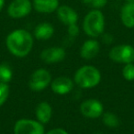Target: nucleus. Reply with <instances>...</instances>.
<instances>
[{
	"mask_svg": "<svg viewBox=\"0 0 134 134\" xmlns=\"http://www.w3.org/2000/svg\"><path fill=\"white\" fill-rule=\"evenodd\" d=\"M52 82L51 74L47 70L41 68L34 72L29 81V86L35 92L41 91L49 86Z\"/></svg>",
	"mask_w": 134,
	"mask_h": 134,
	"instance_id": "obj_6",
	"label": "nucleus"
},
{
	"mask_svg": "<svg viewBox=\"0 0 134 134\" xmlns=\"http://www.w3.org/2000/svg\"><path fill=\"white\" fill-rule=\"evenodd\" d=\"M9 95V86L7 83L0 82V107L6 102Z\"/></svg>",
	"mask_w": 134,
	"mask_h": 134,
	"instance_id": "obj_20",
	"label": "nucleus"
},
{
	"mask_svg": "<svg viewBox=\"0 0 134 134\" xmlns=\"http://www.w3.org/2000/svg\"><path fill=\"white\" fill-rule=\"evenodd\" d=\"M128 3H132V4H134V0H128Z\"/></svg>",
	"mask_w": 134,
	"mask_h": 134,
	"instance_id": "obj_26",
	"label": "nucleus"
},
{
	"mask_svg": "<svg viewBox=\"0 0 134 134\" xmlns=\"http://www.w3.org/2000/svg\"><path fill=\"white\" fill-rule=\"evenodd\" d=\"M65 58V51L61 47H51L43 50L41 53V59L45 63H56Z\"/></svg>",
	"mask_w": 134,
	"mask_h": 134,
	"instance_id": "obj_9",
	"label": "nucleus"
},
{
	"mask_svg": "<svg viewBox=\"0 0 134 134\" xmlns=\"http://www.w3.org/2000/svg\"><path fill=\"white\" fill-rule=\"evenodd\" d=\"M68 34L71 37H76L79 34V28L76 24H73L68 26Z\"/></svg>",
	"mask_w": 134,
	"mask_h": 134,
	"instance_id": "obj_22",
	"label": "nucleus"
},
{
	"mask_svg": "<svg viewBox=\"0 0 134 134\" xmlns=\"http://www.w3.org/2000/svg\"><path fill=\"white\" fill-rule=\"evenodd\" d=\"M31 11V3L30 0H14L8 8V13L13 19L26 17Z\"/></svg>",
	"mask_w": 134,
	"mask_h": 134,
	"instance_id": "obj_7",
	"label": "nucleus"
},
{
	"mask_svg": "<svg viewBox=\"0 0 134 134\" xmlns=\"http://www.w3.org/2000/svg\"><path fill=\"white\" fill-rule=\"evenodd\" d=\"M102 39H103V42L107 43V44L111 43L112 41H113V38H112V36L109 35V34H104Z\"/></svg>",
	"mask_w": 134,
	"mask_h": 134,
	"instance_id": "obj_24",
	"label": "nucleus"
},
{
	"mask_svg": "<svg viewBox=\"0 0 134 134\" xmlns=\"http://www.w3.org/2000/svg\"><path fill=\"white\" fill-rule=\"evenodd\" d=\"M99 43L95 40H88L85 41L80 50V55L86 60L95 58L99 52Z\"/></svg>",
	"mask_w": 134,
	"mask_h": 134,
	"instance_id": "obj_12",
	"label": "nucleus"
},
{
	"mask_svg": "<svg viewBox=\"0 0 134 134\" xmlns=\"http://www.w3.org/2000/svg\"><path fill=\"white\" fill-rule=\"evenodd\" d=\"M46 134H68V132L65 130L61 128H56L53 129V130H51L50 131H48Z\"/></svg>",
	"mask_w": 134,
	"mask_h": 134,
	"instance_id": "obj_23",
	"label": "nucleus"
},
{
	"mask_svg": "<svg viewBox=\"0 0 134 134\" xmlns=\"http://www.w3.org/2000/svg\"><path fill=\"white\" fill-rule=\"evenodd\" d=\"M52 91L58 95H65L72 91L74 82L66 76H60L55 78L51 84Z\"/></svg>",
	"mask_w": 134,
	"mask_h": 134,
	"instance_id": "obj_10",
	"label": "nucleus"
},
{
	"mask_svg": "<svg viewBox=\"0 0 134 134\" xmlns=\"http://www.w3.org/2000/svg\"><path fill=\"white\" fill-rule=\"evenodd\" d=\"M109 58L115 63H131L134 61V48L128 44L115 46L110 50Z\"/></svg>",
	"mask_w": 134,
	"mask_h": 134,
	"instance_id": "obj_4",
	"label": "nucleus"
},
{
	"mask_svg": "<svg viewBox=\"0 0 134 134\" xmlns=\"http://www.w3.org/2000/svg\"><path fill=\"white\" fill-rule=\"evenodd\" d=\"M12 78V70L7 63L0 64V82L8 84Z\"/></svg>",
	"mask_w": 134,
	"mask_h": 134,
	"instance_id": "obj_18",
	"label": "nucleus"
},
{
	"mask_svg": "<svg viewBox=\"0 0 134 134\" xmlns=\"http://www.w3.org/2000/svg\"><path fill=\"white\" fill-rule=\"evenodd\" d=\"M121 21L127 28H134V4L128 3L121 9Z\"/></svg>",
	"mask_w": 134,
	"mask_h": 134,
	"instance_id": "obj_15",
	"label": "nucleus"
},
{
	"mask_svg": "<svg viewBox=\"0 0 134 134\" xmlns=\"http://www.w3.org/2000/svg\"><path fill=\"white\" fill-rule=\"evenodd\" d=\"M101 75L98 70L92 65L79 68L75 75V82L82 88H92L99 84Z\"/></svg>",
	"mask_w": 134,
	"mask_h": 134,
	"instance_id": "obj_2",
	"label": "nucleus"
},
{
	"mask_svg": "<svg viewBox=\"0 0 134 134\" xmlns=\"http://www.w3.org/2000/svg\"><path fill=\"white\" fill-rule=\"evenodd\" d=\"M54 29L50 23H41L34 30V35L38 40L46 41L53 35Z\"/></svg>",
	"mask_w": 134,
	"mask_h": 134,
	"instance_id": "obj_16",
	"label": "nucleus"
},
{
	"mask_svg": "<svg viewBox=\"0 0 134 134\" xmlns=\"http://www.w3.org/2000/svg\"><path fill=\"white\" fill-rule=\"evenodd\" d=\"M52 116V107L47 102H41L36 108V117L39 122L41 124H46L51 120Z\"/></svg>",
	"mask_w": 134,
	"mask_h": 134,
	"instance_id": "obj_14",
	"label": "nucleus"
},
{
	"mask_svg": "<svg viewBox=\"0 0 134 134\" xmlns=\"http://www.w3.org/2000/svg\"><path fill=\"white\" fill-rule=\"evenodd\" d=\"M104 16L97 9L92 10L86 16L83 25L86 34L92 38L100 36L104 31Z\"/></svg>",
	"mask_w": 134,
	"mask_h": 134,
	"instance_id": "obj_3",
	"label": "nucleus"
},
{
	"mask_svg": "<svg viewBox=\"0 0 134 134\" xmlns=\"http://www.w3.org/2000/svg\"><path fill=\"white\" fill-rule=\"evenodd\" d=\"M103 123L109 128H117L119 125V119L115 114L111 112H106L103 114Z\"/></svg>",
	"mask_w": 134,
	"mask_h": 134,
	"instance_id": "obj_17",
	"label": "nucleus"
},
{
	"mask_svg": "<svg viewBox=\"0 0 134 134\" xmlns=\"http://www.w3.org/2000/svg\"><path fill=\"white\" fill-rule=\"evenodd\" d=\"M14 134H44V128L39 121L22 119L16 122Z\"/></svg>",
	"mask_w": 134,
	"mask_h": 134,
	"instance_id": "obj_5",
	"label": "nucleus"
},
{
	"mask_svg": "<svg viewBox=\"0 0 134 134\" xmlns=\"http://www.w3.org/2000/svg\"><path fill=\"white\" fill-rule=\"evenodd\" d=\"M85 5L88 6L89 8L98 9L106 6L108 0H82Z\"/></svg>",
	"mask_w": 134,
	"mask_h": 134,
	"instance_id": "obj_21",
	"label": "nucleus"
},
{
	"mask_svg": "<svg viewBox=\"0 0 134 134\" xmlns=\"http://www.w3.org/2000/svg\"><path fill=\"white\" fill-rule=\"evenodd\" d=\"M33 6L40 13H52L59 8L58 0H34Z\"/></svg>",
	"mask_w": 134,
	"mask_h": 134,
	"instance_id": "obj_13",
	"label": "nucleus"
},
{
	"mask_svg": "<svg viewBox=\"0 0 134 134\" xmlns=\"http://www.w3.org/2000/svg\"><path fill=\"white\" fill-rule=\"evenodd\" d=\"M4 4H5V0H0V11L2 10L3 7H4Z\"/></svg>",
	"mask_w": 134,
	"mask_h": 134,
	"instance_id": "obj_25",
	"label": "nucleus"
},
{
	"mask_svg": "<svg viewBox=\"0 0 134 134\" xmlns=\"http://www.w3.org/2000/svg\"><path fill=\"white\" fill-rule=\"evenodd\" d=\"M122 75L128 81L134 80V64L127 63L122 70Z\"/></svg>",
	"mask_w": 134,
	"mask_h": 134,
	"instance_id": "obj_19",
	"label": "nucleus"
},
{
	"mask_svg": "<svg viewBox=\"0 0 134 134\" xmlns=\"http://www.w3.org/2000/svg\"><path fill=\"white\" fill-rule=\"evenodd\" d=\"M103 106L97 99H87L80 105V111L85 117L97 119L103 114Z\"/></svg>",
	"mask_w": 134,
	"mask_h": 134,
	"instance_id": "obj_8",
	"label": "nucleus"
},
{
	"mask_svg": "<svg viewBox=\"0 0 134 134\" xmlns=\"http://www.w3.org/2000/svg\"><path fill=\"white\" fill-rule=\"evenodd\" d=\"M8 50L17 57H25L33 46V39L30 32L25 30H16L7 37Z\"/></svg>",
	"mask_w": 134,
	"mask_h": 134,
	"instance_id": "obj_1",
	"label": "nucleus"
},
{
	"mask_svg": "<svg viewBox=\"0 0 134 134\" xmlns=\"http://www.w3.org/2000/svg\"><path fill=\"white\" fill-rule=\"evenodd\" d=\"M57 16L58 19L62 21L64 25L70 26V25L76 24L78 20V15L72 8L68 6H61L57 8Z\"/></svg>",
	"mask_w": 134,
	"mask_h": 134,
	"instance_id": "obj_11",
	"label": "nucleus"
}]
</instances>
